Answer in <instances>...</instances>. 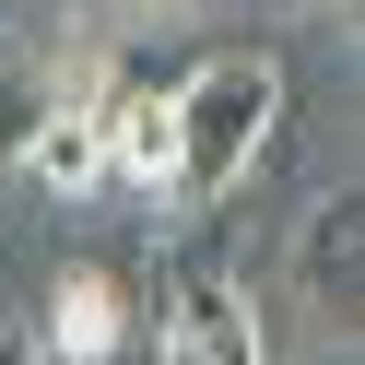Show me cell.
Wrapping results in <instances>:
<instances>
[{"label":"cell","mask_w":365,"mask_h":365,"mask_svg":"<svg viewBox=\"0 0 365 365\" xmlns=\"http://www.w3.org/2000/svg\"><path fill=\"white\" fill-rule=\"evenodd\" d=\"M283 130V59L271 48H212L200 71L165 83V212L247 189V165Z\"/></svg>","instance_id":"obj_1"},{"label":"cell","mask_w":365,"mask_h":365,"mask_svg":"<svg viewBox=\"0 0 365 365\" xmlns=\"http://www.w3.org/2000/svg\"><path fill=\"white\" fill-rule=\"evenodd\" d=\"M24 330L48 365H106V354H142V294H130V271L83 259V271H59L48 318H24Z\"/></svg>","instance_id":"obj_2"},{"label":"cell","mask_w":365,"mask_h":365,"mask_svg":"<svg viewBox=\"0 0 365 365\" xmlns=\"http://www.w3.org/2000/svg\"><path fill=\"white\" fill-rule=\"evenodd\" d=\"M354 283H365V200L330 189L294 224V307H307L318 330H354Z\"/></svg>","instance_id":"obj_3"},{"label":"cell","mask_w":365,"mask_h":365,"mask_svg":"<svg viewBox=\"0 0 365 365\" xmlns=\"http://www.w3.org/2000/svg\"><path fill=\"white\" fill-rule=\"evenodd\" d=\"M153 365H271V341H259V318H247V294L224 271H189L165 330H153Z\"/></svg>","instance_id":"obj_4"},{"label":"cell","mask_w":365,"mask_h":365,"mask_svg":"<svg viewBox=\"0 0 365 365\" xmlns=\"http://www.w3.org/2000/svg\"><path fill=\"white\" fill-rule=\"evenodd\" d=\"M24 165L48 177L59 200H83V189H106V130H95V95H83V106H48V118L24 130Z\"/></svg>","instance_id":"obj_5"},{"label":"cell","mask_w":365,"mask_h":365,"mask_svg":"<svg viewBox=\"0 0 365 365\" xmlns=\"http://www.w3.org/2000/svg\"><path fill=\"white\" fill-rule=\"evenodd\" d=\"M48 106H59V95H48V71H36V59L0 36V153H24V130L48 118Z\"/></svg>","instance_id":"obj_6"},{"label":"cell","mask_w":365,"mask_h":365,"mask_svg":"<svg viewBox=\"0 0 365 365\" xmlns=\"http://www.w3.org/2000/svg\"><path fill=\"white\" fill-rule=\"evenodd\" d=\"M0 365H48V354H36V330H24V318H0Z\"/></svg>","instance_id":"obj_7"},{"label":"cell","mask_w":365,"mask_h":365,"mask_svg":"<svg viewBox=\"0 0 365 365\" xmlns=\"http://www.w3.org/2000/svg\"><path fill=\"white\" fill-rule=\"evenodd\" d=\"M106 365H153V341H142V354H106Z\"/></svg>","instance_id":"obj_8"}]
</instances>
